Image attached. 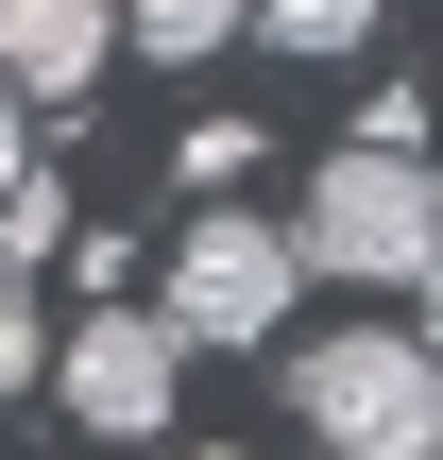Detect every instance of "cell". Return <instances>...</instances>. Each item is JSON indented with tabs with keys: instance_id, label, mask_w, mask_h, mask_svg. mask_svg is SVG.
Wrapping results in <instances>:
<instances>
[{
	"instance_id": "6da1fadb",
	"label": "cell",
	"mask_w": 443,
	"mask_h": 460,
	"mask_svg": "<svg viewBox=\"0 0 443 460\" xmlns=\"http://www.w3.org/2000/svg\"><path fill=\"white\" fill-rule=\"evenodd\" d=\"M290 273H341V290H427L443 273V171L427 154H324L307 205H290Z\"/></svg>"
},
{
	"instance_id": "7a4b0ae2",
	"label": "cell",
	"mask_w": 443,
	"mask_h": 460,
	"mask_svg": "<svg viewBox=\"0 0 443 460\" xmlns=\"http://www.w3.org/2000/svg\"><path fill=\"white\" fill-rule=\"evenodd\" d=\"M290 427L324 460H427L443 444V358L410 324H324V341H290Z\"/></svg>"
},
{
	"instance_id": "3957f363",
	"label": "cell",
	"mask_w": 443,
	"mask_h": 460,
	"mask_svg": "<svg viewBox=\"0 0 443 460\" xmlns=\"http://www.w3.org/2000/svg\"><path fill=\"white\" fill-rule=\"evenodd\" d=\"M290 222H256V205H188V239H171V290H154V324H171V358H256V341H290Z\"/></svg>"
},
{
	"instance_id": "277c9868",
	"label": "cell",
	"mask_w": 443,
	"mask_h": 460,
	"mask_svg": "<svg viewBox=\"0 0 443 460\" xmlns=\"http://www.w3.org/2000/svg\"><path fill=\"white\" fill-rule=\"evenodd\" d=\"M171 376H188V358H171V324H154V307H85V324L51 341V376H34V393H51L68 427H102V444H154V427H171Z\"/></svg>"
},
{
	"instance_id": "5b68a950",
	"label": "cell",
	"mask_w": 443,
	"mask_h": 460,
	"mask_svg": "<svg viewBox=\"0 0 443 460\" xmlns=\"http://www.w3.org/2000/svg\"><path fill=\"white\" fill-rule=\"evenodd\" d=\"M102 51H120V34H102V0H0V85H17L34 119H51V102H85V85H102Z\"/></svg>"
},
{
	"instance_id": "8992f818",
	"label": "cell",
	"mask_w": 443,
	"mask_h": 460,
	"mask_svg": "<svg viewBox=\"0 0 443 460\" xmlns=\"http://www.w3.org/2000/svg\"><path fill=\"white\" fill-rule=\"evenodd\" d=\"M102 34H120V51H154V68H205V51L239 34V0H102Z\"/></svg>"
},
{
	"instance_id": "52a82bcc",
	"label": "cell",
	"mask_w": 443,
	"mask_h": 460,
	"mask_svg": "<svg viewBox=\"0 0 443 460\" xmlns=\"http://www.w3.org/2000/svg\"><path fill=\"white\" fill-rule=\"evenodd\" d=\"M376 17H393V0H239V34H273V51H307V68L376 51Z\"/></svg>"
},
{
	"instance_id": "ba28073f",
	"label": "cell",
	"mask_w": 443,
	"mask_h": 460,
	"mask_svg": "<svg viewBox=\"0 0 443 460\" xmlns=\"http://www.w3.org/2000/svg\"><path fill=\"white\" fill-rule=\"evenodd\" d=\"M239 171H256V119H188V188L239 205Z\"/></svg>"
},
{
	"instance_id": "9c48e42d",
	"label": "cell",
	"mask_w": 443,
	"mask_h": 460,
	"mask_svg": "<svg viewBox=\"0 0 443 460\" xmlns=\"http://www.w3.org/2000/svg\"><path fill=\"white\" fill-rule=\"evenodd\" d=\"M34 376H51V324H34V290H17V273H0V410H17V393H34Z\"/></svg>"
},
{
	"instance_id": "30bf717a",
	"label": "cell",
	"mask_w": 443,
	"mask_h": 460,
	"mask_svg": "<svg viewBox=\"0 0 443 460\" xmlns=\"http://www.w3.org/2000/svg\"><path fill=\"white\" fill-rule=\"evenodd\" d=\"M51 239H68V205H51V188L17 171V188H0V273H17V256H51Z\"/></svg>"
},
{
	"instance_id": "8fae6325",
	"label": "cell",
	"mask_w": 443,
	"mask_h": 460,
	"mask_svg": "<svg viewBox=\"0 0 443 460\" xmlns=\"http://www.w3.org/2000/svg\"><path fill=\"white\" fill-rule=\"evenodd\" d=\"M17 171H34V102L0 85V188H17Z\"/></svg>"
},
{
	"instance_id": "7c38bea8",
	"label": "cell",
	"mask_w": 443,
	"mask_h": 460,
	"mask_svg": "<svg viewBox=\"0 0 443 460\" xmlns=\"http://www.w3.org/2000/svg\"><path fill=\"white\" fill-rule=\"evenodd\" d=\"M410 307H427V324H410V341H427V358H443V273H427V290H410Z\"/></svg>"
},
{
	"instance_id": "4fadbf2b",
	"label": "cell",
	"mask_w": 443,
	"mask_h": 460,
	"mask_svg": "<svg viewBox=\"0 0 443 460\" xmlns=\"http://www.w3.org/2000/svg\"><path fill=\"white\" fill-rule=\"evenodd\" d=\"M188 460H239V444H188Z\"/></svg>"
},
{
	"instance_id": "5bb4252c",
	"label": "cell",
	"mask_w": 443,
	"mask_h": 460,
	"mask_svg": "<svg viewBox=\"0 0 443 460\" xmlns=\"http://www.w3.org/2000/svg\"><path fill=\"white\" fill-rule=\"evenodd\" d=\"M427 119H443V102H427Z\"/></svg>"
},
{
	"instance_id": "9a60e30c",
	"label": "cell",
	"mask_w": 443,
	"mask_h": 460,
	"mask_svg": "<svg viewBox=\"0 0 443 460\" xmlns=\"http://www.w3.org/2000/svg\"><path fill=\"white\" fill-rule=\"evenodd\" d=\"M427 460H443V444H427Z\"/></svg>"
}]
</instances>
